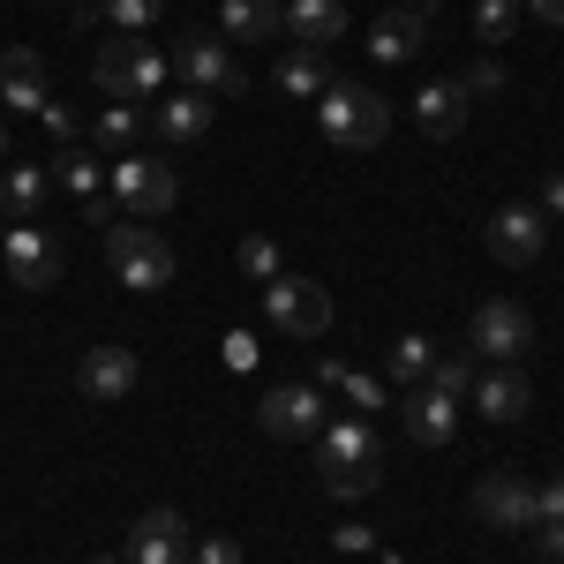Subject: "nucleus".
I'll return each mask as SVG.
<instances>
[{
    "mask_svg": "<svg viewBox=\"0 0 564 564\" xmlns=\"http://www.w3.org/2000/svg\"><path fill=\"white\" fill-rule=\"evenodd\" d=\"M174 61H181V84L204 90V98H241V90H249L241 53H234V39H226V31H188Z\"/></svg>",
    "mask_w": 564,
    "mask_h": 564,
    "instance_id": "nucleus-5",
    "label": "nucleus"
},
{
    "mask_svg": "<svg viewBox=\"0 0 564 564\" xmlns=\"http://www.w3.org/2000/svg\"><path fill=\"white\" fill-rule=\"evenodd\" d=\"M218 31L241 45H263L286 31V0H218Z\"/></svg>",
    "mask_w": 564,
    "mask_h": 564,
    "instance_id": "nucleus-21",
    "label": "nucleus"
},
{
    "mask_svg": "<svg viewBox=\"0 0 564 564\" xmlns=\"http://www.w3.org/2000/svg\"><path fill=\"white\" fill-rule=\"evenodd\" d=\"M527 534H534V550H542L550 564H564V520H534Z\"/></svg>",
    "mask_w": 564,
    "mask_h": 564,
    "instance_id": "nucleus-37",
    "label": "nucleus"
},
{
    "mask_svg": "<svg viewBox=\"0 0 564 564\" xmlns=\"http://www.w3.org/2000/svg\"><path fill=\"white\" fill-rule=\"evenodd\" d=\"M520 0H475V39L481 45H512V31H520Z\"/></svg>",
    "mask_w": 564,
    "mask_h": 564,
    "instance_id": "nucleus-27",
    "label": "nucleus"
},
{
    "mask_svg": "<svg viewBox=\"0 0 564 564\" xmlns=\"http://www.w3.org/2000/svg\"><path fill=\"white\" fill-rule=\"evenodd\" d=\"M520 8L534 15V23H557V31H564V0H520Z\"/></svg>",
    "mask_w": 564,
    "mask_h": 564,
    "instance_id": "nucleus-42",
    "label": "nucleus"
},
{
    "mask_svg": "<svg viewBox=\"0 0 564 564\" xmlns=\"http://www.w3.org/2000/svg\"><path fill=\"white\" fill-rule=\"evenodd\" d=\"M271 84L286 90V98H302V106H316V98L332 90V61H324V45H286L279 68H271Z\"/></svg>",
    "mask_w": 564,
    "mask_h": 564,
    "instance_id": "nucleus-19",
    "label": "nucleus"
},
{
    "mask_svg": "<svg viewBox=\"0 0 564 564\" xmlns=\"http://www.w3.org/2000/svg\"><path fill=\"white\" fill-rule=\"evenodd\" d=\"M399 414H406V436L430 444V452H444V444L459 436V399H444V391H430V384H406Z\"/></svg>",
    "mask_w": 564,
    "mask_h": 564,
    "instance_id": "nucleus-14",
    "label": "nucleus"
},
{
    "mask_svg": "<svg viewBox=\"0 0 564 564\" xmlns=\"http://www.w3.org/2000/svg\"><path fill=\"white\" fill-rule=\"evenodd\" d=\"M61 188L98 196V188H106V159H98V151H61Z\"/></svg>",
    "mask_w": 564,
    "mask_h": 564,
    "instance_id": "nucleus-31",
    "label": "nucleus"
},
{
    "mask_svg": "<svg viewBox=\"0 0 564 564\" xmlns=\"http://www.w3.org/2000/svg\"><path fill=\"white\" fill-rule=\"evenodd\" d=\"M534 212H542V218H564V166H550V174H542V204H534Z\"/></svg>",
    "mask_w": 564,
    "mask_h": 564,
    "instance_id": "nucleus-38",
    "label": "nucleus"
},
{
    "mask_svg": "<svg viewBox=\"0 0 564 564\" xmlns=\"http://www.w3.org/2000/svg\"><path fill=\"white\" fill-rule=\"evenodd\" d=\"M196 564H241V542L212 534V542H196Z\"/></svg>",
    "mask_w": 564,
    "mask_h": 564,
    "instance_id": "nucleus-39",
    "label": "nucleus"
},
{
    "mask_svg": "<svg viewBox=\"0 0 564 564\" xmlns=\"http://www.w3.org/2000/svg\"><path fill=\"white\" fill-rule=\"evenodd\" d=\"M135 377H143V361H135V347H90L84 361H76V384H84V399H129Z\"/></svg>",
    "mask_w": 564,
    "mask_h": 564,
    "instance_id": "nucleus-13",
    "label": "nucleus"
},
{
    "mask_svg": "<svg viewBox=\"0 0 564 564\" xmlns=\"http://www.w3.org/2000/svg\"><path fill=\"white\" fill-rule=\"evenodd\" d=\"M98 15L113 23V39H143V31L166 15V0H98Z\"/></svg>",
    "mask_w": 564,
    "mask_h": 564,
    "instance_id": "nucleus-26",
    "label": "nucleus"
},
{
    "mask_svg": "<svg viewBox=\"0 0 564 564\" xmlns=\"http://www.w3.org/2000/svg\"><path fill=\"white\" fill-rule=\"evenodd\" d=\"M0 263H8V279H15L23 294H45V286L61 279V249L45 241L39 226H8V234H0Z\"/></svg>",
    "mask_w": 564,
    "mask_h": 564,
    "instance_id": "nucleus-12",
    "label": "nucleus"
},
{
    "mask_svg": "<svg viewBox=\"0 0 564 564\" xmlns=\"http://www.w3.org/2000/svg\"><path fill=\"white\" fill-rule=\"evenodd\" d=\"M316 452H324V467H384V444H377V430H369L361 414L324 422V430H316Z\"/></svg>",
    "mask_w": 564,
    "mask_h": 564,
    "instance_id": "nucleus-16",
    "label": "nucleus"
},
{
    "mask_svg": "<svg viewBox=\"0 0 564 564\" xmlns=\"http://www.w3.org/2000/svg\"><path fill=\"white\" fill-rule=\"evenodd\" d=\"M286 31L294 45H332L347 31V0H286Z\"/></svg>",
    "mask_w": 564,
    "mask_h": 564,
    "instance_id": "nucleus-24",
    "label": "nucleus"
},
{
    "mask_svg": "<svg viewBox=\"0 0 564 564\" xmlns=\"http://www.w3.org/2000/svg\"><path fill=\"white\" fill-rule=\"evenodd\" d=\"M53 76H45L39 45H0V113H45Z\"/></svg>",
    "mask_w": 564,
    "mask_h": 564,
    "instance_id": "nucleus-11",
    "label": "nucleus"
},
{
    "mask_svg": "<svg viewBox=\"0 0 564 564\" xmlns=\"http://www.w3.org/2000/svg\"><path fill=\"white\" fill-rule=\"evenodd\" d=\"M68 8H76V0H68Z\"/></svg>",
    "mask_w": 564,
    "mask_h": 564,
    "instance_id": "nucleus-48",
    "label": "nucleus"
},
{
    "mask_svg": "<svg viewBox=\"0 0 564 564\" xmlns=\"http://www.w3.org/2000/svg\"><path fill=\"white\" fill-rule=\"evenodd\" d=\"M181 557H188V520L166 512V505H151L129 527V564H181Z\"/></svg>",
    "mask_w": 564,
    "mask_h": 564,
    "instance_id": "nucleus-15",
    "label": "nucleus"
},
{
    "mask_svg": "<svg viewBox=\"0 0 564 564\" xmlns=\"http://www.w3.org/2000/svg\"><path fill=\"white\" fill-rule=\"evenodd\" d=\"M467 406H475L481 422H527V406H534V384H527L520 369H497V377H475Z\"/></svg>",
    "mask_w": 564,
    "mask_h": 564,
    "instance_id": "nucleus-18",
    "label": "nucleus"
},
{
    "mask_svg": "<svg viewBox=\"0 0 564 564\" xmlns=\"http://www.w3.org/2000/svg\"><path fill=\"white\" fill-rule=\"evenodd\" d=\"M257 430L271 436V444H302V436H316V430H324V391H316V384H279V391H263Z\"/></svg>",
    "mask_w": 564,
    "mask_h": 564,
    "instance_id": "nucleus-9",
    "label": "nucleus"
},
{
    "mask_svg": "<svg viewBox=\"0 0 564 564\" xmlns=\"http://www.w3.org/2000/svg\"><path fill=\"white\" fill-rule=\"evenodd\" d=\"M430 391H444V399H459V406H467V391H475V354H436Z\"/></svg>",
    "mask_w": 564,
    "mask_h": 564,
    "instance_id": "nucleus-30",
    "label": "nucleus"
},
{
    "mask_svg": "<svg viewBox=\"0 0 564 564\" xmlns=\"http://www.w3.org/2000/svg\"><path fill=\"white\" fill-rule=\"evenodd\" d=\"M106 196L121 204L129 218H166L181 204V174L166 159H143V151H121L113 166H106Z\"/></svg>",
    "mask_w": 564,
    "mask_h": 564,
    "instance_id": "nucleus-4",
    "label": "nucleus"
},
{
    "mask_svg": "<svg viewBox=\"0 0 564 564\" xmlns=\"http://www.w3.org/2000/svg\"><path fill=\"white\" fill-rule=\"evenodd\" d=\"M459 90H467V106H475V98H497V90H505V68H497V61H475V68L459 76Z\"/></svg>",
    "mask_w": 564,
    "mask_h": 564,
    "instance_id": "nucleus-34",
    "label": "nucleus"
},
{
    "mask_svg": "<svg viewBox=\"0 0 564 564\" xmlns=\"http://www.w3.org/2000/svg\"><path fill=\"white\" fill-rule=\"evenodd\" d=\"M257 339H249V332H226V347H218V361H226V369H234V377H249V369H257Z\"/></svg>",
    "mask_w": 564,
    "mask_h": 564,
    "instance_id": "nucleus-35",
    "label": "nucleus"
},
{
    "mask_svg": "<svg viewBox=\"0 0 564 564\" xmlns=\"http://www.w3.org/2000/svg\"><path fill=\"white\" fill-rule=\"evenodd\" d=\"M84 218H90V226H113V218H121V204L98 188V196H84Z\"/></svg>",
    "mask_w": 564,
    "mask_h": 564,
    "instance_id": "nucleus-41",
    "label": "nucleus"
},
{
    "mask_svg": "<svg viewBox=\"0 0 564 564\" xmlns=\"http://www.w3.org/2000/svg\"><path fill=\"white\" fill-rule=\"evenodd\" d=\"M467 90L459 84H422V98H414V121H422V135H436V143H452V135L467 129Z\"/></svg>",
    "mask_w": 564,
    "mask_h": 564,
    "instance_id": "nucleus-22",
    "label": "nucleus"
},
{
    "mask_svg": "<svg viewBox=\"0 0 564 564\" xmlns=\"http://www.w3.org/2000/svg\"><path fill=\"white\" fill-rule=\"evenodd\" d=\"M212 121H218V98H204V90H174L151 113V129L166 135V143H196V135H212Z\"/></svg>",
    "mask_w": 564,
    "mask_h": 564,
    "instance_id": "nucleus-20",
    "label": "nucleus"
},
{
    "mask_svg": "<svg viewBox=\"0 0 564 564\" xmlns=\"http://www.w3.org/2000/svg\"><path fill=\"white\" fill-rule=\"evenodd\" d=\"M45 196H53V174L45 166H15V159L0 166V212L8 218H39Z\"/></svg>",
    "mask_w": 564,
    "mask_h": 564,
    "instance_id": "nucleus-23",
    "label": "nucleus"
},
{
    "mask_svg": "<svg viewBox=\"0 0 564 564\" xmlns=\"http://www.w3.org/2000/svg\"><path fill=\"white\" fill-rule=\"evenodd\" d=\"M234 263H241V279H257V286H271V279H279V241H271V234H241V249H234Z\"/></svg>",
    "mask_w": 564,
    "mask_h": 564,
    "instance_id": "nucleus-29",
    "label": "nucleus"
},
{
    "mask_svg": "<svg viewBox=\"0 0 564 564\" xmlns=\"http://www.w3.org/2000/svg\"><path fill=\"white\" fill-rule=\"evenodd\" d=\"M422 45H430V15H422V8H391V15H377V23H369V53H377L384 68L414 61Z\"/></svg>",
    "mask_w": 564,
    "mask_h": 564,
    "instance_id": "nucleus-17",
    "label": "nucleus"
},
{
    "mask_svg": "<svg viewBox=\"0 0 564 564\" xmlns=\"http://www.w3.org/2000/svg\"><path fill=\"white\" fill-rule=\"evenodd\" d=\"M332 542H339V550H347V557H361V550H369V527H339V534H332Z\"/></svg>",
    "mask_w": 564,
    "mask_h": 564,
    "instance_id": "nucleus-43",
    "label": "nucleus"
},
{
    "mask_svg": "<svg viewBox=\"0 0 564 564\" xmlns=\"http://www.w3.org/2000/svg\"><path fill=\"white\" fill-rule=\"evenodd\" d=\"M542 241H550V226H542L534 204H505V212L481 218V249L497 263H512V271H527V263L542 257Z\"/></svg>",
    "mask_w": 564,
    "mask_h": 564,
    "instance_id": "nucleus-8",
    "label": "nucleus"
},
{
    "mask_svg": "<svg viewBox=\"0 0 564 564\" xmlns=\"http://www.w3.org/2000/svg\"><path fill=\"white\" fill-rule=\"evenodd\" d=\"M534 520H564V467L534 481Z\"/></svg>",
    "mask_w": 564,
    "mask_h": 564,
    "instance_id": "nucleus-36",
    "label": "nucleus"
},
{
    "mask_svg": "<svg viewBox=\"0 0 564 564\" xmlns=\"http://www.w3.org/2000/svg\"><path fill=\"white\" fill-rule=\"evenodd\" d=\"M339 399H347L354 414H361V422H369V414H377V406H384V384H377V377H361V369H339Z\"/></svg>",
    "mask_w": 564,
    "mask_h": 564,
    "instance_id": "nucleus-32",
    "label": "nucleus"
},
{
    "mask_svg": "<svg viewBox=\"0 0 564 564\" xmlns=\"http://www.w3.org/2000/svg\"><path fill=\"white\" fill-rule=\"evenodd\" d=\"M90 564H121V557H90Z\"/></svg>",
    "mask_w": 564,
    "mask_h": 564,
    "instance_id": "nucleus-46",
    "label": "nucleus"
},
{
    "mask_svg": "<svg viewBox=\"0 0 564 564\" xmlns=\"http://www.w3.org/2000/svg\"><path fill=\"white\" fill-rule=\"evenodd\" d=\"M143 121H151L143 106H129V98H113V106L98 113V143H113V151H129L135 135H143Z\"/></svg>",
    "mask_w": 564,
    "mask_h": 564,
    "instance_id": "nucleus-28",
    "label": "nucleus"
},
{
    "mask_svg": "<svg viewBox=\"0 0 564 564\" xmlns=\"http://www.w3.org/2000/svg\"><path fill=\"white\" fill-rule=\"evenodd\" d=\"M316 129H324V143H339V151H377L384 129H391V98L332 76V90L316 98Z\"/></svg>",
    "mask_w": 564,
    "mask_h": 564,
    "instance_id": "nucleus-2",
    "label": "nucleus"
},
{
    "mask_svg": "<svg viewBox=\"0 0 564 564\" xmlns=\"http://www.w3.org/2000/svg\"><path fill=\"white\" fill-rule=\"evenodd\" d=\"M467 339H475V354H489V361H505V369H520L527 354H534V316H527V302H512V294H497V302H481V308H475Z\"/></svg>",
    "mask_w": 564,
    "mask_h": 564,
    "instance_id": "nucleus-7",
    "label": "nucleus"
},
{
    "mask_svg": "<svg viewBox=\"0 0 564 564\" xmlns=\"http://www.w3.org/2000/svg\"><path fill=\"white\" fill-rule=\"evenodd\" d=\"M263 316H271V332H286V339H324V332H332V294H324L316 279L279 271V279L263 286Z\"/></svg>",
    "mask_w": 564,
    "mask_h": 564,
    "instance_id": "nucleus-6",
    "label": "nucleus"
},
{
    "mask_svg": "<svg viewBox=\"0 0 564 564\" xmlns=\"http://www.w3.org/2000/svg\"><path fill=\"white\" fill-rule=\"evenodd\" d=\"M0 166H8V113H0Z\"/></svg>",
    "mask_w": 564,
    "mask_h": 564,
    "instance_id": "nucleus-44",
    "label": "nucleus"
},
{
    "mask_svg": "<svg viewBox=\"0 0 564 564\" xmlns=\"http://www.w3.org/2000/svg\"><path fill=\"white\" fill-rule=\"evenodd\" d=\"M166 68H174V53L166 45H151V39H113V45H98V61H90V84L106 90V98H159L166 90Z\"/></svg>",
    "mask_w": 564,
    "mask_h": 564,
    "instance_id": "nucleus-3",
    "label": "nucleus"
},
{
    "mask_svg": "<svg viewBox=\"0 0 564 564\" xmlns=\"http://www.w3.org/2000/svg\"><path fill=\"white\" fill-rule=\"evenodd\" d=\"M377 481H384V467H324V489L332 497H369Z\"/></svg>",
    "mask_w": 564,
    "mask_h": 564,
    "instance_id": "nucleus-33",
    "label": "nucleus"
},
{
    "mask_svg": "<svg viewBox=\"0 0 564 564\" xmlns=\"http://www.w3.org/2000/svg\"><path fill=\"white\" fill-rule=\"evenodd\" d=\"M406 8H422V15H430V8H444V0H406Z\"/></svg>",
    "mask_w": 564,
    "mask_h": 564,
    "instance_id": "nucleus-45",
    "label": "nucleus"
},
{
    "mask_svg": "<svg viewBox=\"0 0 564 564\" xmlns=\"http://www.w3.org/2000/svg\"><path fill=\"white\" fill-rule=\"evenodd\" d=\"M39 121H45V135H53V143H76V113H68V106H45Z\"/></svg>",
    "mask_w": 564,
    "mask_h": 564,
    "instance_id": "nucleus-40",
    "label": "nucleus"
},
{
    "mask_svg": "<svg viewBox=\"0 0 564 564\" xmlns=\"http://www.w3.org/2000/svg\"><path fill=\"white\" fill-rule=\"evenodd\" d=\"M0 234H8V226H0Z\"/></svg>",
    "mask_w": 564,
    "mask_h": 564,
    "instance_id": "nucleus-47",
    "label": "nucleus"
},
{
    "mask_svg": "<svg viewBox=\"0 0 564 564\" xmlns=\"http://www.w3.org/2000/svg\"><path fill=\"white\" fill-rule=\"evenodd\" d=\"M475 520L497 527V534H527V527H534V481L512 475V467H497L489 481H475Z\"/></svg>",
    "mask_w": 564,
    "mask_h": 564,
    "instance_id": "nucleus-10",
    "label": "nucleus"
},
{
    "mask_svg": "<svg viewBox=\"0 0 564 564\" xmlns=\"http://www.w3.org/2000/svg\"><path fill=\"white\" fill-rule=\"evenodd\" d=\"M106 263H113V279L129 286V294H159V286H174V271H181V257H174V241L151 226V218H135V226H106Z\"/></svg>",
    "mask_w": 564,
    "mask_h": 564,
    "instance_id": "nucleus-1",
    "label": "nucleus"
},
{
    "mask_svg": "<svg viewBox=\"0 0 564 564\" xmlns=\"http://www.w3.org/2000/svg\"><path fill=\"white\" fill-rule=\"evenodd\" d=\"M436 339L430 332H399V339H391V354H384V377L391 384H430V369H436Z\"/></svg>",
    "mask_w": 564,
    "mask_h": 564,
    "instance_id": "nucleus-25",
    "label": "nucleus"
}]
</instances>
